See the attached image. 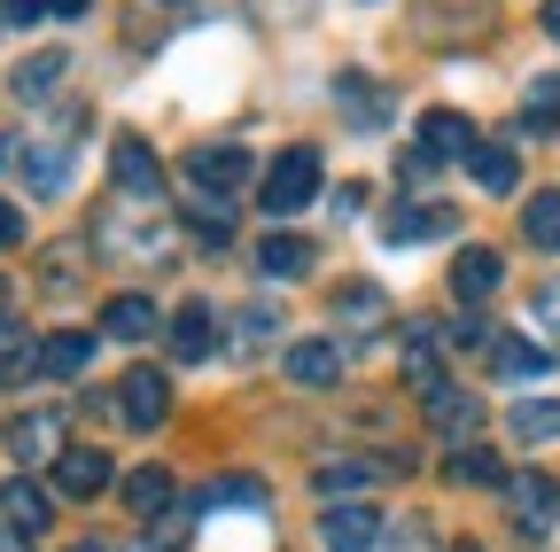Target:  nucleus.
Here are the masks:
<instances>
[{
    "label": "nucleus",
    "mask_w": 560,
    "mask_h": 552,
    "mask_svg": "<svg viewBox=\"0 0 560 552\" xmlns=\"http://www.w3.org/2000/svg\"><path fill=\"white\" fill-rule=\"evenodd\" d=\"M86 366H94V334H86V327H55V334H39V374L79 381Z\"/></svg>",
    "instance_id": "obj_18"
},
{
    "label": "nucleus",
    "mask_w": 560,
    "mask_h": 552,
    "mask_svg": "<svg viewBox=\"0 0 560 552\" xmlns=\"http://www.w3.org/2000/svg\"><path fill=\"white\" fill-rule=\"evenodd\" d=\"M195 506H257V514H265V482H257V474H226V482H210Z\"/></svg>",
    "instance_id": "obj_36"
},
{
    "label": "nucleus",
    "mask_w": 560,
    "mask_h": 552,
    "mask_svg": "<svg viewBox=\"0 0 560 552\" xmlns=\"http://www.w3.org/2000/svg\"><path fill=\"white\" fill-rule=\"evenodd\" d=\"M467 172H475L482 195H514V187H522V156L499 149V141H475V149H467Z\"/></svg>",
    "instance_id": "obj_26"
},
{
    "label": "nucleus",
    "mask_w": 560,
    "mask_h": 552,
    "mask_svg": "<svg viewBox=\"0 0 560 552\" xmlns=\"http://www.w3.org/2000/svg\"><path fill=\"white\" fill-rule=\"evenodd\" d=\"M405 381H412V389H436V381H444V359H436V334H429V327L405 342Z\"/></svg>",
    "instance_id": "obj_35"
},
{
    "label": "nucleus",
    "mask_w": 560,
    "mask_h": 552,
    "mask_svg": "<svg viewBox=\"0 0 560 552\" xmlns=\"http://www.w3.org/2000/svg\"><path fill=\"white\" fill-rule=\"evenodd\" d=\"M0 312H9V296H0Z\"/></svg>",
    "instance_id": "obj_51"
},
{
    "label": "nucleus",
    "mask_w": 560,
    "mask_h": 552,
    "mask_svg": "<svg viewBox=\"0 0 560 552\" xmlns=\"http://www.w3.org/2000/svg\"><path fill=\"white\" fill-rule=\"evenodd\" d=\"M210 351H219V312H210V304H179L172 312V359L179 366H202Z\"/></svg>",
    "instance_id": "obj_16"
},
{
    "label": "nucleus",
    "mask_w": 560,
    "mask_h": 552,
    "mask_svg": "<svg viewBox=\"0 0 560 552\" xmlns=\"http://www.w3.org/2000/svg\"><path fill=\"white\" fill-rule=\"evenodd\" d=\"M382 537H389V552H436V537H429V521H420V514H412V521H389Z\"/></svg>",
    "instance_id": "obj_37"
},
{
    "label": "nucleus",
    "mask_w": 560,
    "mask_h": 552,
    "mask_svg": "<svg viewBox=\"0 0 560 552\" xmlns=\"http://www.w3.org/2000/svg\"><path fill=\"white\" fill-rule=\"evenodd\" d=\"M522 132H560V71L529 79V94H522Z\"/></svg>",
    "instance_id": "obj_33"
},
{
    "label": "nucleus",
    "mask_w": 560,
    "mask_h": 552,
    "mask_svg": "<svg viewBox=\"0 0 560 552\" xmlns=\"http://www.w3.org/2000/svg\"><path fill=\"white\" fill-rule=\"evenodd\" d=\"M382 544V514L366 498H335L319 514V552H374Z\"/></svg>",
    "instance_id": "obj_9"
},
{
    "label": "nucleus",
    "mask_w": 560,
    "mask_h": 552,
    "mask_svg": "<svg viewBox=\"0 0 560 552\" xmlns=\"http://www.w3.org/2000/svg\"><path fill=\"white\" fill-rule=\"evenodd\" d=\"M506 428H514L522 444H552V436H560V397H522V404L506 412Z\"/></svg>",
    "instance_id": "obj_30"
},
{
    "label": "nucleus",
    "mask_w": 560,
    "mask_h": 552,
    "mask_svg": "<svg viewBox=\"0 0 560 552\" xmlns=\"http://www.w3.org/2000/svg\"><path fill=\"white\" fill-rule=\"evenodd\" d=\"M412 32L429 47H475L499 32V0H412Z\"/></svg>",
    "instance_id": "obj_2"
},
{
    "label": "nucleus",
    "mask_w": 560,
    "mask_h": 552,
    "mask_svg": "<svg viewBox=\"0 0 560 552\" xmlns=\"http://www.w3.org/2000/svg\"><path fill=\"white\" fill-rule=\"evenodd\" d=\"M62 71H70V55H62V47H39V55H24L16 71H9V94H16V102H47V94L62 86Z\"/></svg>",
    "instance_id": "obj_23"
},
{
    "label": "nucleus",
    "mask_w": 560,
    "mask_h": 552,
    "mask_svg": "<svg viewBox=\"0 0 560 552\" xmlns=\"http://www.w3.org/2000/svg\"><path fill=\"white\" fill-rule=\"evenodd\" d=\"M537 319H545V334L560 342V281H552V289H537Z\"/></svg>",
    "instance_id": "obj_42"
},
{
    "label": "nucleus",
    "mask_w": 560,
    "mask_h": 552,
    "mask_svg": "<svg viewBox=\"0 0 560 552\" xmlns=\"http://www.w3.org/2000/svg\"><path fill=\"white\" fill-rule=\"evenodd\" d=\"M444 474L459 482V491H499V482H506V467H499V459H490L482 444H459V451L444 459Z\"/></svg>",
    "instance_id": "obj_29"
},
{
    "label": "nucleus",
    "mask_w": 560,
    "mask_h": 552,
    "mask_svg": "<svg viewBox=\"0 0 560 552\" xmlns=\"http://www.w3.org/2000/svg\"><path fill=\"white\" fill-rule=\"evenodd\" d=\"M0 552H32V537L24 529H0Z\"/></svg>",
    "instance_id": "obj_47"
},
{
    "label": "nucleus",
    "mask_w": 560,
    "mask_h": 552,
    "mask_svg": "<svg viewBox=\"0 0 560 552\" xmlns=\"http://www.w3.org/2000/svg\"><path fill=\"white\" fill-rule=\"evenodd\" d=\"M24 242V211H16V202H0V249H16Z\"/></svg>",
    "instance_id": "obj_43"
},
{
    "label": "nucleus",
    "mask_w": 560,
    "mask_h": 552,
    "mask_svg": "<svg viewBox=\"0 0 560 552\" xmlns=\"http://www.w3.org/2000/svg\"><path fill=\"white\" fill-rule=\"evenodd\" d=\"M47 9H55V16L70 24V16H86V9H94V0H47Z\"/></svg>",
    "instance_id": "obj_46"
},
{
    "label": "nucleus",
    "mask_w": 560,
    "mask_h": 552,
    "mask_svg": "<svg viewBox=\"0 0 560 552\" xmlns=\"http://www.w3.org/2000/svg\"><path fill=\"white\" fill-rule=\"evenodd\" d=\"M319 179H327V172H319V149H280L272 172L257 179V211H265V219H296L304 202L319 195Z\"/></svg>",
    "instance_id": "obj_4"
},
{
    "label": "nucleus",
    "mask_w": 560,
    "mask_h": 552,
    "mask_svg": "<svg viewBox=\"0 0 560 552\" xmlns=\"http://www.w3.org/2000/svg\"><path fill=\"white\" fill-rule=\"evenodd\" d=\"M289 381L296 389H335L342 381V342H327V334H312V342H289Z\"/></svg>",
    "instance_id": "obj_14"
},
{
    "label": "nucleus",
    "mask_w": 560,
    "mask_h": 552,
    "mask_svg": "<svg viewBox=\"0 0 560 552\" xmlns=\"http://www.w3.org/2000/svg\"><path fill=\"white\" fill-rule=\"evenodd\" d=\"M335 319L366 334V327H382V319H389V296H382L374 281H359V289H335Z\"/></svg>",
    "instance_id": "obj_31"
},
{
    "label": "nucleus",
    "mask_w": 560,
    "mask_h": 552,
    "mask_svg": "<svg viewBox=\"0 0 560 552\" xmlns=\"http://www.w3.org/2000/svg\"><path fill=\"white\" fill-rule=\"evenodd\" d=\"M444 234H459V211H452V202H405V211H389V219H382V242H389V249L444 242Z\"/></svg>",
    "instance_id": "obj_11"
},
{
    "label": "nucleus",
    "mask_w": 560,
    "mask_h": 552,
    "mask_svg": "<svg viewBox=\"0 0 560 552\" xmlns=\"http://www.w3.org/2000/svg\"><path fill=\"white\" fill-rule=\"evenodd\" d=\"M0 164H9V141H0Z\"/></svg>",
    "instance_id": "obj_49"
},
{
    "label": "nucleus",
    "mask_w": 560,
    "mask_h": 552,
    "mask_svg": "<svg viewBox=\"0 0 560 552\" xmlns=\"http://www.w3.org/2000/svg\"><path fill=\"white\" fill-rule=\"evenodd\" d=\"M280 319L265 312V304H249V312H234V334H242V351H257V334H272Z\"/></svg>",
    "instance_id": "obj_39"
},
{
    "label": "nucleus",
    "mask_w": 560,
    "mask_h": 552,
    "mask_svg": "<svg viewBox=\"0 0 560 552\" xmlns=\"http://www.w3.org/2000/svg\"><path fill=\"white\" fill-rule=\"evenodd\" d=\"M187 226H195L210 249L234 242V211H226V195H195V202H187Z\"/></svg>",
    "instance_id": "obj_34"
},
{
    "label": "nucleus",
    "mask_w": 560,
    "mask_h": 552,
    "mask_svg": "<svg viewBox=\"0 0 560 552\" xmlns=\"http://www.w3.org/2000/svg\"><path fill=\"white\" fill-rule=\"evenodd\" d=\"M499 281H506V257L490 249V242H467V249L452 257V296H459V304H482V296H499Z\"/></svg>",
    "instance_id": "obj_12"
},
{
    "label": "nucleus",
    "mask_w": 560,
    "mask_h": 552,
    "mask_svg": "<svg viewBox=\"0 0 560 552\" xmlns=\"http://www.w3.org/2000/svg\"><path fill=\"white\" fill-rule=\"evenodd\" d=\"M537 24H545V39L560 47V0H545V9H537Z\"/></svg>",
    "instance_id": "obj_45"
},
{
    "label": "nucleus",
    "mask_w": 560,
    "mask_h": 552,
    "mask_svg": "<svg viewBox=\"0 0 560 552\" xmlns=\"http://www.w3.org/2000/svg\"><path fill=\"white\" fill-rule=\"evenodd\" d=\"M70 272H79V249H70V242L39 257V281H47V289H79V281H70Z\"/></svg>",
    "instance_id": "obj_38"
},
{
    "label": "nucleus",
    "mask_w": 560,
    "mask_h": 552,
    "mask_svg": "<svg viewBox=\"0 0 560 552\" xmlns=\"http://www.w3.org/2000/svg\"><path fill=\"white\" fill-rule=\"evenodd\" d=\"M335 109L359 125V132H374V125H389V86H374L366 71H342L335 79Z\"/></svg>",
    "instance_id": "obj_19"
},
{
    "label": "nucleus",
    "mask_w": 560,
    "mask_h": 552,
    "mask_svg": "<svg viewBox=\"0 0 560 552\" xmlns=\"http://www.w3.org/2000/svg\"><path fill=\"white\" fill-rule=\"evenodd\" d=\"M412 149H429L436 164H467V149H475V125L459 117V109H429L420 117V141Z\"/></svg>",
    "instance_id": "obj_20"
},
{
    "label": "nucleus",
    "mask_w": 560,
    "mask_h": 552,
    "mask_svg": "<svg viewBox=\"0 0 560 552\" xmlns=\"http://www.w3.org/2000/svg\"><path fill=\"white\" fill-rule=\"evenodd\" d=\"M39 9H47V0H0V16H9V24H32Z\"/></svg>",
    "instance_id": "obj_44"
},
{
    "label": "nucleus",
    "mask_w": 560,
    "mask_h": 552,
    "mask_svg": "<svg viewBox=\"0 0 560 552\" xmlns=\"http://www.w3.org/2000/svg\"><path fill=\"white\" fill-rule=\"evenodd\" d=\"M429 428H436V436H452V444H467V436L482 428V404H475L467 389L436 381V389H429Z\"/></svg>",
    "instance_id": "obj_21"
},
{
    "label": "nucleus",
    "mask_w": 560,
    "mask_h": 552,
    "mask_svg": "<svg viewBox=\"0 0 560 552\" xmlns=\"http://www.w3.org/2000/svg\"><path fill=\"white\" fill-rule=\"evenodd\" d=\"M522 242L529 249H560V187H545V195L522 202Z\"/></svg>",
    "instance_id": "obj_32"
},
{
    "label": "nucleus",
    "mask_w": 560,
    "mask_h": 552,
    "mask_svg": "<svg viewBox=\"0 0 560 552\" xmlns=\"http://www.w3.org/2000/svg\"><path fill=\"white\" fill-rule=\"evenodd\" d=\"M382 474H405V451H389V459H327V467H312L319 498H366Z\"/></svg>",
    "instance_id": "obj_10"
},
{
    "label": "nucleus",
    "mask_w": 560,
    "mask_h": 552,
    "mask_svg": "<svg viewBox=\"0 0 560 552\" xmlns=\"http://www.w3.org/2000/svg\"><path fill=\"white\" fill-rule=\"evenodd\" d=\"M94 249H109L117 265H172L179 257V226L125 195V202H109V211L94 219Z\"/></svg>",
    "instance_id": "obj_1"
},
{
    "label": "nucleus",
    "mask_w": 560,
    "mask_h": 552,
    "mask_svg": "<svg viewBox=\"0 0 560 552\" xmlns=\"http://www.w3.org/2000/svg\"><path fill=\"white\" fill-rule=\"evenodd\" d=\"M109 179L132 202H156L164 195V164H156V149L140 141V132H117V141H109Z\"/></svg>",
    "instance_id": "obj_8"
},
{
    "label": "nucleus",
    "mask_w": 560,
    "mask_h": 552,
    "mask_svg": "<svg viewBox=\"0 0 560 552\" xmlns=\"http://www.w3.org/2000/svg\"><path fill=\"white\" fill-rule=\"evenodd\" d=\"M55 491H62V498H102V491H109V451H94V444H62V459H55Z\"/></svg>",
    "instance_id": "obj_13"
},
{
    "label": "nucleus",
    "mask_w": 560,
    "mask_h": 552,
    "mask_svg": "<svg viewBox=\"0 0 560 552\" xmlns=\"http://www.w3.org/2000/svg\"><path fill=\"white\" fill-rule=\"evenodd\" d=\"M0 521H9V529H24V537H39V529L55 521V498L39 491L32 474H9V482H0Z\"/></svg>",
    "instance_id": "obj_17"
},
{
    "label": "nucleus",
    "mask_w": 560,
    "mask_h": 552,
    "mask_svg": "<svg viewBox=\"0 0 560 552\" xmlns=\"http://www.w3.org/2000/svg\"><path fill=\"white\" fill-rule=\"evenodd\" d=\"M312 265H319V249L304 234H265L257 242V272H265V281H304Z\"/></svg>",
    "instance_id": "obj_22"
},
{
    "label": "nucleus",
    "mask_w": 560,
    "mask_h": 552,
    "mask_svg": "<svg viewBox=\"0 0 560 552\" xmlns=\"http://www.w3.org/2000/svg\"><path fill=\"white\" fill-rule=\"evenodd\" d=\"M79 125H86V109L79 102H62L55 109V132H39V141H24V187L32 195H62L70 187V141H79Z\"/></svg>",
    "instance_id": "obj_3"
},
{
    "label": "nucleus",
    "mask_w": 560,
    "mask_h": 552,
    "mask_svg": "<svg viewBox=\"0 0 560 552\" xmlns=\"http://www.w3.org/2000/svg\"><path fill=\"white\" fill-rule=\"evenodd\" d=\"M117 421L140 428V436L172 421V381H164V366H132V374L117 381Z\"/></svg>",
    "instance_id": "obj_6"
},
{
    "label": "nucleus",
    "mask_w": 560,
    "mask_h": 552,
    "mask_svg": "<svg viewBox=\"0 0 560 552\" xmlns=\"http://www.w3.org/2000/svg\"><path fill=\"white\" fill-rule=\"evenodd\" d=\"M490 366L506 381H537L552 366V342H529V334H490Z\"/></svg>",
    "instance_id": "obj_25"
},
{
    "label": "nucleus",
    "mask_w": 560,
    "mask_h": 552,
    "mask_svg": "<svg viewBox=\"0 0 560 552\" xmlns=\"http://www.w3.org/2000/svg\"><path fill=\"white\" fill-rule=\"evenodd\" d=\"M79 552H102V544H79Z\"/></svg>",
    "instance_id": "obj_50"
},
{
    "label": "nucleus",
    "mask_w": 560,
    "mask_h": 552,
    "mask_svg": "<svg viewBox=\"0 0 560 552\" xmlns=\"http://www.w3.org/2000/svg\"><path fill=\"white\" fill-rule=\"evenodd\" d=\"M452 552H482V544H452Z\"/></svg>",
    "instance_id": "obj_48"
},
{
    "label": "nucleus",
    "mask_w": 560,
    "mask_h": 552,
    "mask_svg": "<svg viewBox=\"0 0 560 552\" xmlns=\"http://www.w3.org/2000/svg\"><path fill=\"white\" fill-rule=\"evenodd\" d=\"M397 179H405V187H429V179H436V156H429V149H405V156H397Z\"/></svg>",
    "instance_id": "obj_40"
},
{
    "label": "nucleus",
    "mask_w": 560,
    "mask_h": 552,
    "mask_svg": "<svg viewBox=\"0 0 560 552\" xmlns=\"http://www.w3.org/2000/svg\"><path fill=\"white\" fill-rule=\"evenodd\" d=\"M125 514L132 521H164L172 514V467H132L125 474Z\"/></svg>",
    "instance_id": "obj_24"
},
{
    "label": "nucleus",
    "mask_w": 560,
    "mask_h": 552,
    "mask_svg": "<svg viewBox=\"0 0 560 552\" xmlns=\"http://www.w3.org/2000/svg\"><path fill=\"white\" fill-rule=\"evenodd\" d=\"M102 334L109 342H149L156 334V304L149 296H109L102 304Z\"/></svg>",
    "instance_id": "obj_28"
},
{
    "label": "nucleus",
    "mask_w": 560,
    "mask_h": 552,
    "mask_svg": "<svg viewBox=\"0 0 560 552\" xmlns=\"http://www.w3.org/2000/svg\"><path fill=\"white\" fill-rule=\"evenodd\" d=\"M9 451H16V467H55L62 459V412H24L9 428Z\"/></svg>",
    "instance_id": "obj_15"
},
{
    "label": "nucleus",
    "mask_w": 560,
    "mask_h": 552,
    "mask_svg": "<svg viewBox=\"0 0 560 552\" xmlns=\"http://www.w3.org/2000/svg\"><path fill=\"white\" fill-rule=\"evenodd\" d=\"M257 179V164H249V149H234V141H202L195 156H187V187L195 195H242Z\"/></svg>",
    "instance_id": "obj_7"
},
{
    "label": "nucleus",
    "mask_w": 560,
    "mask_h": 552,
    "mask_svg": "<svg viewBox=\"0 0 560 552\" xmlns=\"http://www.w3.org/2000/svg\"><path fill=\"white\" fill-rule=\"evenodd\" d=\"M499 491H506V521H514L529 544H545V537L560 529V474H545V467H514Z\"/></svg>",
    "instance_id": "obj_5"
},
{
    "label": "nucleus",
    "mask_w": 560,
    "mask_h": 552,
    "mask_svg": "<svg viewBox=\"0 0 560 552\" xmlns=\"http://www.w3.org/2000/svg\"><path fill=\"white\" fill-rule=\"evenodd\" d=\"M39 374V334H24L16 319H0V389H24Z\"/></svg>",
    "instance_id": "obj_27"
},
{
    "label": "nucleus",
    "mask_w": 560,
    "mask_h": 552,
    "mask_svg": "<svg viewBox=\"0 0 560 552\" xmlns=\"http://www.w3.org/2000/svg\"><path fill=\"white\" fill-rule=\"evenodd\" d=\"M452 351H490V327H482L475 312H467V319L452 327Z\"/></svg>",
    "instance_id": "obj_41"
}]
</instances>
